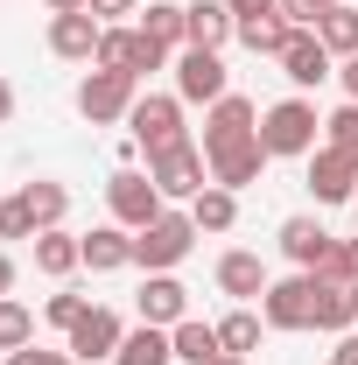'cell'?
Instances as JSON below:
<instances>
[{"label": "cell", "mask_w": 358, "mask_h": 365, "mask_svg": "<svg viewBox=\"0 0 358 365\" xmlns=\"http://www.w3.org/2000/svg\"><path fill=\"white\" fill-rule=\"evenodd\" d=\"M204 232H197V218L190 211H162L155 225H140L134 232V267H148V274H176L183 260H190V246H197Z\"/></svg>", "instance_id": "6da1fadb"}, {"label": "cell", "mask_w": 358, "mask_h": 365, "mask_svg": "<svg viewBox=\"0 0 358 365\" xmlns=\"http://www.w3.org/2000/svg\"><path fill=\"white\" fill-rule=\"evenodd\" d=\"M316 134H323V120H316V106L302 98V91L260 113V148H267L274 162H288V155H316Z\"/></svg>", "instance_id": "7a4b0ae2"}, {"label": "cell", "mask_w": 358, "mask_h": 365, "mask_svg": "<svg viewBox=\"0 0 358 365\" xmlns=\"http://www.w3.org/2000/svg\"><path fill=\"white\" fill-rule=\"evenodd\" d=\"M246 140H260V106L246 98V91H225L218 106H204V162L211 155H232V148H246Z\"/></svg>", "instance_id": "3957f363"}, {"label": "cell", "mask_w": 358, "mask_h": 365, "mask_svg": "<svg viewBox=\"0 0 358 365\" xmlns=\"http://www.w3.org/2000/svg\"><path fill=\"white\" fill-rule=\"evenodd\" d=\"M140 98V78L127 71H106V63H91L85 78H78V113H85L91 127H113V120H127Z\"/></svg>", "instance_id": "277c9868"}, {"label": "cell", "mask_w": 358, "mask_h": 365, "mask_svg": "<svg viewBox=\"0 0 358 365\" xmlns=\"http://www.w3.org/2000/svg\"><path fill=\"white\" fill-rule=\"evenodd\" d=\"M127 134H134L140 155H162V148L190 140V134H183V98H176V91H140L134 113H127Z\"/></svg>", "instance_id": "5b68a950"}, {"label": "cell", "mask_w": 358, "mask_h": 365, "mask_svg": "<svg viewBox=\"0 0 358 365\" xmlns=\"http://www.w3.org/2000/svg\"><path fill=\"white\" fill-rule=\"evenodd\" d=\"M106 211H113V225L140 232V225H155V218L169 211V197L155 190L148 169H113V182H106Z\"/></svg>", "instance_id": "8992f818"}, {"label": "cell", "mask_w": 358, "mask_h": 365, "mask_svg": "<svg viewBox=\"0 0 358 365\" xmlns=\"http://www.w3.org/2000/svg\"><path fill=\"white\" fill-rule=\"evenodd\" d=\"M98 63H106V71H127V78H148V71L169 63V49L155 43V36H140V21H113V29L98 36Z\"/></svg>", "instance_id": "52a82bcc"}, {"label": "cell", "mask_w": 358, "mask_h": 365, "mask_svg": "<svg viewBox=\"0 0 358 365\" xmlns=\"http://www.w3.org/2000/svg\"><path fill=\"white\" fill-rule=\"evenodd\" d=\"M148 176H155L162 197H183V204H190V197L211 182V162H204V148H197V140H176V148L148 155Z\"/></svg>", "instance_id": "ba28073f"}, {"label": "cell", "mask_w": 358, "mask_h": 365, "mask_svg": "<svg viewBox=\"0 0 358 365\" xmlns=\"http://www.w3.org/2000/svg\"><path fill=\"white\" fill-rule=\"evenodd\" d=\"M232 91V71H225L218 49H176V98L183 106H218Z\"/></svg>", "instance_id": "9c48e42d"}, {"label": "cell", "mask_w": 358, "mask_h": 365, "mask_svg": "<svg viewBox=\"0 0 358 365\" xmlns=\"http://www.w3.org/2000/svg\"><path fill=\"white\" fill-rule=\"evenodd\" d=\"M267 330H316V274H288L260 295Z\"/></svg>", "instance_id": "30bf717a"}, {"label": "cell", "mask_w": 358, "mask_h": 365, "mask_svg": "<svg viewBox=\"0 0 358 365\" xmlns=\"http://www.w3.org/2000/svg\"><path fill=\"white\" fill-rule=\"evenodd\" d=\"M120 337H127V323L113 317L106 302H91L85 317L71 323V337H63V351H71L78 365H91V359H113V351H120Z\"/></svg>", "instance_id": "8fae6325"}, {"label": "cell", "mask_w": 358, "mask_h": 365, "mask_svg": "<svg viewBox=\"0 0 358 365\" xmlns=\"http://www.w3.org/2000/svg\"><path fill=\"white\" fill-rule=\"evenodd\" d=\"M274 63H281V78H288L295 91H316L323 78H337V56L316 43V29H295V36H288V49H281Z\"/></svg>", "instance_id": "7c38bea8"}, {"label": "cell", "mask_w": 358, "mask_h": 365, "mask_svg": "<svg viewBox=\"0 0 358 365\" xmlns=\"http://www.w3.org/2000/svg\"><path fill=\"white\" fill-rule=\"evenodd\" d=\"M98 36H106V21L98 14H49V56H63V63H98Z\"/></svg>", "instance_id": "4fadbf2b"}, {"label": "cell", "mask_w": 358, "mask_h": 365, "mask_svg": "<svg viewBox=\"0 0 358 365\" xmlns=\"http://www.w3.org/2000/svg\"><path fill=\"white\" fill-rule=\"evenodd\" d=\"M134 309H140V323H155V330H176V323L190 317V288H183L176 274H148L140 295H134Z\"/></svg>", "instance_id": "5bb4252c"}, {"label": "cell", "mask_w": 358, "mask_h": 365, "mask_svg": "<svg viewBox=\"0 0 358 365\" xmlns=\"http://www.w3.org/2000/svg\"><path fill=\"white\" fill-rule=\"evenodd\" d=\"M274 239H281V253H288L302 274H323V267H330V253H337V239L316 225V218H281Z\"/></svg>", "instance_id": "9a60e30c"}, {"label": "cell", "mask_w": 358, "mask_h": 365, "mask_svg": "<svg viewBox=\"0 0 358 365\" xmlns=\"http://www.w3.org/2000/svg\"><path fill=\"white\" fill-rule=\"evenodd\" d=\"M310 197L316 204H352L358 197V162L337 148H316L310 155Z\"/></svg>", "instance_id": "2e32d148"}, {"label": "cell", "mask_w": 358, "mask_h": 365, "mask_svg": "<svg viewBox=\"0 0 358 365\" xmlns=\"http://www.w3.org/2000/svg\"><path fill=\"white\" fill-rule=\"evenodd\" d=\"M316 330H330V337L358 330V288H352V281L316 274Z\"/></svg>", "instance_id": "e0dca14e"}, {"label": "cell", "mask_w": 358, "mask_h": 365, "mask_svg": "<svg viewBox=\"0 0 358 365\" xmlns=\"http://www.w3.org/2000/svg\"><path fill=\"white\" fill-rule=\"evenodd\" d=\"M218 288L232 295V302H260V295L274 288V274H267L260 253H239V246H232V253L218 260Z\"/></svg>", "instance_id": "ac0fdd59"}, {"label": "cell", "mask_w": 358, "mask_h": 365, "mask_svg": "<svg viewBox=\"0 0 358 365\" xmlns=\"http://www.w3.org/2000/svg\"><path fill=\"white\" fill-rule=\"evenodd\" d=\"M183 14H190V49H225L239 36V14L225 0H183Z\"/></svg>", "instance_id": "d6986e66"}, {"label": "cell", "mask_w": 358, "mask_h": 365, "mask_svg": "<svg viewBox=\"0 0 358 365\" xmlns=\"http://www.w3.org/2000/svg\"><path fill=\"white\" fill-rule=\"evenodd\" d=\"M78 267H85V239H78V232H63V225L36 232V274H49V281H71Z\"/></svg>", "instance_id": "ffe728a7"}, {"label": "cell", "mask_w": 358, "mask_h": 365, "mask_svg": "<svg viewBox=\"0 0 358 365\" xmlns=\"http://www.w3.org/2000/svg\"><path fill=\"white\" fill-rule=\"evenodd\" d=\"M85 267H91V274L134 267V232H127V225H98V232H85Z\"/></svg>", "instance_id": "44dd1931"}, {"label": "cell", "mask_w": 358, "mask_h": 365, "mask_svg": "<svg viewBox=\"0 0 358 365\" xmlns=\"http://www.w3.org/2000/svg\"><path fill=\"white\" fill-rule=\"evenodd\" d=\"M140 36H155L169 56L190 49V14H183V0H148V7H140Z\"/></svg>", "instance_id": "7402d4cb"}, {"label": "cell", "mask_w": 358, "mask_h": 365, "mask_svg": "<svg viewBox=\"0 0 358 365\" xmlns=\"http://www.w3.org/2000/svg\"><path fill=\"white\" fill-rule=\"evenodd\" d=\"M21 197V211H29V225L36 232H49V225H63V211H71V190L63 182H49V176H36V182H21L14 190Z\"/></svg>", "instance_id": "603a6c76"}, {"label": "cell", "mask_w": 358, "mask_h": 365, "mask_svg": "<svg viewBox=\"0 0 358 365\" xmlns=\"http://www.w3.org/2000/svg\"><path fill=\"white\" fill-rule=\"evenodd\" d=\"M169 344H176V365H211V359H225L218 323H204V317H183L176 330H169Z\"/></svg>", "instance_id": "cb8c5ba5"}, {"label": "cell", "mask_w": 358, "mask_h": 365, "mask_svg": "<svg viewBox=\"0 0 358 365\" xmlns=\"http://www.w3.org/2000/svg\"><path fill=\"white\" fill-rule=\"evenodd\" d=\"M288 36H295V21H288L281 7H274V14H239V43L253 49V56H281Z\"/></svg>", "instance_id": "d4e9b609"}, {"label": "cell", "mask_w": 358, "mask_h": 365, "mask_svg": "<svg viewBox=\"0 0 358 365\" xmlns=\"http://www.w3.org/2000/svg\"><path fill=\"white\" fill-rule=\"evenodd\" d=\"M274 155L260 148V140H246V148H232V155H211V182H225V190H246V182H260V169H267Z\"/></svg>", "instance_id": "484cf974"}, {"label": "cell", "mask_w": 358, "mask_h": 365, "mask_svg": "<svg viewBox=\"0 0 358 365\" xmlns=\"http://www.w3.org/2000/svg\"><path fill=\"white\" fill-rule=\"evenodd\" d=\"M190 218H197V232H232V225H239V190L204 182V190L190 197Z\"/></svg>", "instance_id": "4316f807"}, {"label": "cell", "mask_w": 358, "mask_h": 365, "mask_svg": "<svg viewBox=\"0 0 358 365\" xmlns=\"http://www.w3.org/2000/svg\"><path fill=\"white\" fill-rule=\"evenodd\" d=\"M113 365H176V344H169V330L140 323V330H127V337H120Z\"/></svg>", "instance_id": "83f0119b"}, {"label": "cell", "mask_w": 358, "mask_h": 365, "mask_svg": "<svg viewBox=\"0 0 358 365\" xmlns=\"http://www.w3.org/2000/svg\"><path fill=\"white\" fill-rule=\"evenodd\" d=\"M260 330H267V317H260L253 302H239L232 317H218V344L232 359H253V351H260Z\"/></svg>", "instance_id": "f1b7e54d"}, {"label": "cell", "mask_w": 358, "mask_h": 365, "mask_svg": "<svg viewBox=\"0 0 358 365\" xmlns=\"http://www.w3.org/2000/svg\"><path fill=\"white\" fill-rule=\"evenodd\" d=\"M316 43L330 49L337 63H344V56H358V7H352V0H337V7L316 21Z\"/></svg>", "instance_id": "f546056e"}, {"label": "cell", "mask_w": 358, "mask_h": 365, "mask_svg": "<svg viewBox=\"0 0 358 365\" xmlns=\"http://www.w3.org/2000/svg\"><path fill=\"white\" fill-rule=\"evenodd\" d=\"M21 344H36V309L29 302H0V351H21Z\"/></svg>", "instance_id": "4dcf8cb0"}, {"label": "cell", "mask_w": 358, "mask_h": 365, "mask_svg": "<svg viewBox=\"0 0 358 365\" xmlns=\"http://www.w3.org/2000/svg\"><path fill=\"white\" fill-rule=\"evenodd\" d=\"M323 148H337V155H352V162H358V106H352V98L323 120Z\"/></svg>", "instance_id": "1f68e13d"}, {"label": "cell", "mask_w": 358, "mask_h": 365, "mask_svg": "<svg viewBox=\"0 0 358 365\" xmlns=\"http://www.w3.org/2000/svg\"><path fill=\"white\" fill-rule=\"evenodd\" d=\"M85 309H91L85 295H49V302H43V317H49V323H56V330H63V337H71V323L85 317Z\"/></svg>", "instance_id": "d6a6232c"}, {"label": "cell", "mask_w": 358, "mask_h": 365, "mask_svg": "<svg viewBox=\"0 0 358 365\" xmlns=\"http://www.w3.org/2000/svg\"><path fill=\"white\" fill-rule=\"evenodd\" d=\"M0 239H36L29 211H21V197H0Z\"/></svg>", "instance_id": "836d02e7"}, {"label": "cell", "mask_w": 358, "mask_h": 365, "mask_svg": "<svg viewBox=\"0 0 358 365\" xmlns=\"http://www.w3.org/2000/svg\"><path fill=\"white\" fill-rule=\"evenodd\" d=\"M330 7H337V0H281V14H288L295 29H316V21H323Z\"/></svg>", "instance_id": "e575fe53"}, {"label": "cell", "mask_w": 358, "mask_h": 365, "mask_svg": "<svg viewBox=\"0 0 358 365\" xmlns=\"http://www.w3.org/2000/svg\"><path fill=\"white\" fill-rule=\"evenodd\" d=\"M323 274H337V281H352L358 288V239H337V253H330V267Z\"/></svg>", "instance_id": "d590c367"}, {"label": "cell", "mask_w": 358, "mask_h": 365, "mask_svg": "<svg viewBox=\"0 0 358 365\" xmlns=\"http://www.w3.org/2000/svg\"><path fill=\"white\" fill-rule=\"evenodd\" d=\"M7 365H78L71 351H43V344H21V351H7Z\"/></svg>", "instance_id": "8d00e7d4"}, {"label": "cell", "mask_w": 358, "mask_h": 365, "mask_svg": "<svg viewBox=\"0 0 358 365\" xmlns=\"http://www.w3.org/2000/svg\"><path fill=\"white\" fill-rule=\"evenodd\" d=\"M85 7L98 14V21H106V29H113L120 14H140V0H85Z\"/></svg>", "instance_id": "74e56055"}, {"label": "cell", "mask_w": 358, "mask_h": 365, "mask_svg": "<svg viewBox=\"0 0 358 365\" xmlns=\"http://www.w3.org/2000/svg\"><path fill=\"white\" fill-rule=\"evenodd\" d=\"M337 85H344V98L358 106V56H344V63H337Z\"/></svg>", "instance_id": "f35d334b"}, {"label": "cell", "mask_w": 358, "mask_h": 365, "mask_svg": "<svg viewBox=\"0 0 358 365\" xmlns=\"http://www.w3.org/2000/svg\"><path fill=\"white\" fill-rule=\"evenodd\" d=\"M330 365H358V330H344V337H337V351H330Z\"/></svg>", "instance_id": "ab89813d"}, {"label": "cell", "mask_w": 358, "mask_h": 365, "mask_svg": "<svg viewBox=\"0 0 358 365\" xmlns=\"http://www.w3.org/2000/svg\"><path fill=\"white\" fill-rule=\"evenodd\" d=\"M225 7H232V14H274L281 0H225Z\"/></svg>", "instance_id": "60d3db41"}, {"label": "cell", "mask_w": 358, "mask_h": 365, "mask_svg": "<svg viewBox=\"0 0 358 365\" xmlns=\"http://www.w3.org/2000/svg\"><path fill=\"white\" fill-rule=\"evenodd\" d=\"M7 295H14V260L0 253V302H7Z\"/></svg>", "instance_id": "b9f144b4"}, {"label": "cell", "mask_w": 358, "mask_h": 365, "mask_svg": "<svg viewBox=\"0 0 358 365\" xmlns=\"http://www.w3.org/2000/svg\"><path fill=\"white\" fill-rule=\"evenodd\" d=\"M7 120H14V85L0 78V127H7Z\"/></svg>", "instance_id": "7bdbcfd3"}, {"label": "cell", "mask_w": 358, "mask_h": 365, "mask_svg": "<svg viewBox=\"0 0 358 365\" xmlns=\"http://www.w3.org/2000/svg\"><path fill=\"white\" fill-rule=\"evenodd\" d=\"M49 14H85V0H49Z\"/></svg>", "instance_id": "ee69618b"}, {"label": "cell", "mask_w": 358, "mask_h": 365, "mask_svg": "<svg viewBox=\"0 0 358 365\" xmlns=\"http://www.w3.org/2000/svg\"><path fill=\"white\" fill-rule=\"evenodd\" d=\"M211 365H246V359H232V351H225V359H211Z\"/></svg>", "instance_id": "f6af8a7d"}, {"label": "cell", "mask_w": 358, "mask_h": 365, "mask_svg": "<svg viewBox=\"0 0 358 365\" xmlns=\"http://www.w3.org/2000/svg\"><path fill=\"white\" fill-rule=\"evenodd\" d=\"M352 211H358V197H352Z\"/></svg>", "instance_id": "bcb514c9"}]
</instances>
